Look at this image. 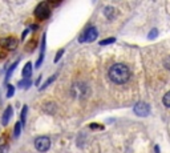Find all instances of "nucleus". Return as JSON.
Listing matches in <instances>:
<instances>
[{
	"label": "nucleus",
	"mask_w": 170,
	"mask_h": 153,
	"mask_svg": "<svg viewBox=\"0 0 170 153\" xmlns=\"http://www.w3.org/2000/svg\"><path fill=\"white\" fill-rule=\"evenodd\" d=\"M109 79L116 84H125L130 79V69L125 64H114L109 69Z\"/></svg>",
	"instance_id": "1"
},
{
	"label": "nucleus",
	"mask_w": 170,
	"mask_h": 153,
	"mask_svg": "<svg viewBox=\"0 0 170 153\" xmlns=\"http://www.w3.org/2000/svg\"><path fill=\"white\" fill-rule=\"evenodd\" d=\"M72 95L73 97H77V98H84L87 97L88 92H89V89H88V87L85 85V84H81V83H76L72 85Z\"/></svg>",
	"instance_id": "2"
},
{
	"label": "nucleus",
	"mask_w": 170,
	"mask_h": 153,
	"mask_svg": "<svg viewBox=\"0 0 170 153\" xmlns=\"http://www.w3.org/2000/svg\"><path fill=\"white\" fill-rule=\"evenodd\" d=\"M35 15H36V18L40 19V20H45V19H48L49 15H51V9H49V7H48V3L43 1V3L39 4L35 9Z\"/></svg>",
	"instance_id": "3"
},
{
	"label": "nucleus",
	"mask_w": 170,
	"mask_h": 153,
	"mask_svg": "<svg viewBox=\"0 0 170 153\" xmlns=\"http://www.w3.org/2000/svg\"><path fill=\"white\" fill-rule=\"evenodd\" d=\"M97 38V29L95 27H89L88 29H85L83 35L80 36V43H90V41H95Z\"/></svg>",
	"instance_id": "4"
},
{
	"label": "nucleus",
	"mask_w": 170,
	"mask_h": 153,
	"mask_svg": "<svg viewBox=\"0 0 170 153\" xmlns=\"http://www.w3.org/2000/svg\"><path fill=\"white\" fill-rule=\"evenodd\" d=\"M35 148L39 152H47V150L51 148V140L47 137V136H40L35 140Z\"/></svg>",
	"instance_id": "5"
},
{
	"label": "nucleus",
	"mask_w": 170,
	"mask_h": 153,
	"mask_svg": "<svg viewBox=\"0 0 170 153\" xmlns=\"http://www.w3.org/2000/svg\"><path fill=\"white\" fill-rule=\"evenodd\" d=\"M149 105L146 104V103H137V104L134 105V113L135 115L141 116V117H145V116L149 115Z\"/></svg>",
	"instance_id": "6"
},
{
	"label": "nucleus",
	"mask_w": 170,
	"mask_h": 153,
	"mask_svg": "<svg viewBox=\"0 0 170 153\" xmlns=\"http://www.w3.org/2000/svg\"><path fill=\"white\" fill-rule=\"evenodd\" d=\"M0 45L4 47L6 49L9 51H13L16 47H18V41L13 38H6V39H0Z\"/></svg>",
	"instance_id": "7"
},
{
	"label": "nucleus",
	"mask_w": 170,
	"mask_h": 153,
	"mask_svg": "<svg viewBox=\"0 0 170 153\" xmlns=\"http://www.w3.org/2000/svg\"><path fill=\"white\" fill-rule=\"evenodd\" d=\"M11 117H12V107H11V105H8V107L6 108V110H4V113H3L1 124H3L4 127H6V125H8L9 120H11Z\"/></svg>",
	"instance_id": "8"
},
{
	"label": "nucleus",
	"mask_w": 170,
	"mask_h": 153,
	"mask_svg": "<svg viewBox=\"0 0 170 153\" xmlns=\"http://www.w3.org/2000/svg\"><path fill=\"white\" fill-rule=\"evenodd\" d=\"M44 52H45V35L43 36V41H41V48H40V57L36 61V68H40L41 63L44 60Z\"/></svg>",
	"instance_id": "9"
},
{
	"label": "nucleus",
	"mask_w": 170,
	"mask_h": 153,
	"mask_svg": "<svg viewBox=\"0 0 170 153\" xmlns=\"http://www.w3.org/2000/svg\"><path fill=\"white\" fill-rule=\"evenodd\" d=\"M32 75V64L31 63H27L23 68V77L24 79H29Z\"/></svg>",
	"instance_id": "10"
},
{
	"label": "nucleus",
	"mask_w": 170,
	"mask_h": 153,
	"mask_svg": "<svg viewBox=\"0 0 170 153\" xmlns=\"http://www.w3.org/2000/svg\"><path fill=\"white\" fill-rule=\"evenodd\" d=\"M27 112H28V107H27V105H24L23 109H21V115H20V118H21L20 124H21V127H24V125H25V123H27Z\"/></svg>",
	"instance_id": "11"
},
{
	"label": "nucleus",
	"mask_w": 170,
	"mask_h": 153,
	"mask_svg": "<svg viewBox=\"0 0 170 153\" xmlns=\"http://www.w3.org/2000/svg\"><path fill=\"white\" fill-rule=\"evenodd\" d=\"M18 64H19V60H18V61H15V63L12 64V65L8 68V71H7V76H6V81H8V80H9V77L12 76V72H13L15 68L18 67Z\"/></svg>",
	"instance_id": "12"
},
{
	"label": "nucleus",
	"mask_w": 170,
	"mask_h": 153,
	"mask_svg": "<svg viewBox=\"0 0 170 153\" xmlns=\"http://www.w3.org/2000/svg\"><path fill=\"white\" fill-rule=\"evenodd\" d=\"M44 110H45L47 113H51V115H53L56 110V105L53 104V103H49V104H45V107H44Z\"/></svg>",
	"instance_id": "13"
},
{
	"label": "nucleus",
	"mask_w": 170,
	"mask_h": 153,
	"mask_svg": "<svg viewBox=\"0 0 170 153\" xmlns=\"http://www.w3.org/2000/svg\"><path fill=\"white\" fill-rule=\"evenodd\" d=\"M19 88H23V89H28L29 85H31V80L29 79H24V80L19 81Z\"/></svg>",
	"instance_id": "14"
},
{
	"label": "nucleus",
	"mask_w": 170,
	"mask_h": 153,
	"mask_svg": "<svg viewBox=\"0 0 170 153\" xmlns=\"http://www.w3.org/2000/svg\"><path fill=\"white\" fill-rule=\"evenodd\" d=\"M7 152H8V145H7L4 137H1L0 139V153H7Z\"/></svg>",
	"instance_id": "15"
},
{
	"label": "nucleus",
	"mask_w": 170,
	"mask_h": 153,
	"mask_svg": "<svg viewBox=\"0 0 170 153\" xmlns=\"http://www.w3.org/2000/svg\"><path fill=\"white\" fill-rule=\"evenodd\" d=\"M56 77H57V75H53V76H51V77H49V79H48V80H47V81H45V83H44V84H43V87H41V88H40V89H45V88H47V87H48L49 84H51V83H53V81H55V80H56Z\"/></svg>",
	"instance_id": "16"
},
{
	"label": "nucleus",
	"mask_w": 170,
	"mask_h": 153,
	"mask_svg": "<svg viewBox=\"0 0 170 153\" xmlns=\"http://www.w3.org/2000/svg\"><path fill=\"white\" fill-rule=\"evenodd\" d=\"M157 36H158V31H157L156 28H153L152 31H150V33L147 35V39H149V40H153V39H156Z\"/></svg>",
	"instance_id": "17"
},
{
	"label": "nucleus",
	"mask_w": 170,
	"mask_h": 153,
	"mask_svg": "<svg viewBox=\"0 0 170 153\" xmlns=\"http://www.w3.org/2000/svg\"><path fill=\"white\" fill-rule=\"evenodd\" d=\"M20 130H21V124L20 123H16V125H15V130H13L15 137H19V136H20Z\"/></svg>",
	"instance_id": "18"
},
{
	"label": "nucleus",
	"mask_w": 170,
	"mask_h": 153,
	"mask_svg": "<svg viewBox=\"0 0 170 153\" xmlns=\"http://www.w3.org/2000/svg\"><path fill=\"white\" fill-rule=\"evenodd\" d=\"M15 92V87L13 85H7V97H12Z\"/></svg>",
	"instance_id": "19"
},
{
	"label": "nucleus",
	"mask_w": 170,
	"mask_h": 153,
	"mask_svg": "<svg viewBox=\"0 0 170 153\" xmlns=\"http://www.w3.org/2000/svg\"><path fill=\"white\" fill-rule=\"evenodd\" d=\"M113 13H114V9H113L112 7H108V8H105V15H107L109 19H113Z\"/></svg>",
	"instance_id": "20"
},
{
	"label": "nucleus",
	"mask_w": 170,
	"mask_h": 153,
	"mask_svg": "<svg viewBox=\"0 0 170 153\" xmlns=\"http://www.w3.org/2000/svg\"><path fill=\"white\" fill-rule=\"evenodd\" d=\"M114 41H116L114 38H109V39H105V40H101L100 44L101 45H108V44H112V43H114Z\"/></svg>",
	"instance_id": "21"
},
{
	"label": "nucleus",
	"mask_w": 170,
	"mask_h": 153,
	"mask_svg": "<svg viewBox=\"0 0 170 153\" xmlns=\"http://www.w3.org/2000/svg\"><path fill=\"white\" fill-rule=\"evenodd\" d=\"M164 104L166 105L167 108H170V92H167L166 95L164 96Z\"/></svg>",
	"instance_id": "22"
},
{
	"label": "nucleus",
	"mask_w": 170,
	"mask_h": 153,
	"mask_svg": "<svg viewBox=\"0 0 170 153\" xmlns=\"http://www.w3.org/2000/svg\"><path fill=\"white\" fill-rule=\"evenodd\" d=\"M164 65H165V68H166V69L170 71V56H166V57H165Z\"/></svg>",
	"instance_id": "23"
},
{
	"label": "nucleus",
	"mask_w": 170,
	"mask_h": 153,
	"mask_svg": "<svg viewBox=\"0 0 170 153\" xmlns=\"http://www.w3.org/2000/svg\"><path fill=\"white\" fill-rule=\"evenodd\" d=\"M63 53H64V49H60L57 52V55H56V57H55V63H57L59 60H60V57L63 56Z\"/></svg>",
	"instance_id": "24"
},
{
	"label": "nucleus",
	"mask_w": 170,
	"mask_h": 153,
	"mask_svg": "<svg viewBox=\"0 0 170 153\" xmlns=\"http://www.w3.org/2000/svg\"><path fill=\"white\" fill-rule=\"evenodd\" d=\"M28 32H29V29H25V31L23 32V35H21V39H24V38H25V36H27V33H28Z\"/></svg>",
	"instance_id": "25"
},
{
	"label": "nucleus",
	"mask_w": 170,
	"mask_h": 153,
	"mask_svg": "<svg viewBox=\"0 0 170 153\" xmlns=\"http://www.w3.org/2000/svg\"><path fill=\"white\" fill-rule=\"evenodd\" d=\"M156 153H159V147H158V145L156 147Z\"/></svg>",
	"instance_id": "26"
}]
</instances>
